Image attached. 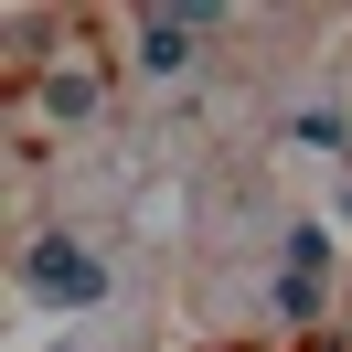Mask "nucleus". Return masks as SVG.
Listing matches in <instances>:
<instances>
[{
	"label": "nucleus",
	"mask_w": 352,
	"mask_h": 352,
	"mask_svg": "<svg viewBox=\"0 0 352 352\" xmlns=\"http://www.w3.org/2000/svg\"><path fill=\"white\" fill-rule=\"evenodd\" d=\"M11 278H22L32 309H75V320L107 309V256H96L86 235H22V267H11Z\"/></svg>",
	"instance_id": "nucleus-1"
},
{
	"label": "nucleus",
	"mask_w": 352,
	"mask_h": 352,
	"mask_svg": "<svg viewBox=\"0 0 352 352\" xmlns=\"http://www.w3.org/2000/svg\"><path fill=\"white\" fill-rule=\"evenodd\" d=\"M43 96H54V118H96V107H107L96 75H43Z\"/></svg>",
	"instance_id": "nucleus-2"
},
{
	"label": "nucleus",
	"mask_w": 352,
	"mask_h": 352,
	"mask_svg": "<svg viewBox=\"0 0 352 352\" xmlns=\"http://www.w3.org/2000/svg\"><path fill=\"white\" fill-rule=\"evenodd\" d=\"M288 139H299V150H342V160H352V129H342L331 107H299V118H288Z\"/></svg>",
	"instance_id": "nucleus-3"
},
{
	"label": "nucleus",
	"mask_w": 352,
	"mask_h": 352,
	"mask_svg": "<svg viewBox=\"0 0 352 352\" xmlns=\"http://www.w3.org/2000/svg\"><path fill=\"white\" fill-rule=\"evenodd\" d=\"M288 267L320 278V267H331V224H288Z\"/></svg>",
	"instance_id": "nucleus-4"
},
{
	"label": "nucleus",
	"mask_w": 352,
	"mask_h": 352,
	"mask_svg": "<svg viewBox=\"0 0 352 352\" xmlns=\"http://www.w3.org/2000/svg\"><path fill=\"white\" fill-rule=\"evenodd\" d=\"M267 309H278V320H309V309H320V278H299V267H288V278L267 288Z\"/></svg>",
	"instance_id": "nucleus-5"
}]
</instances>
